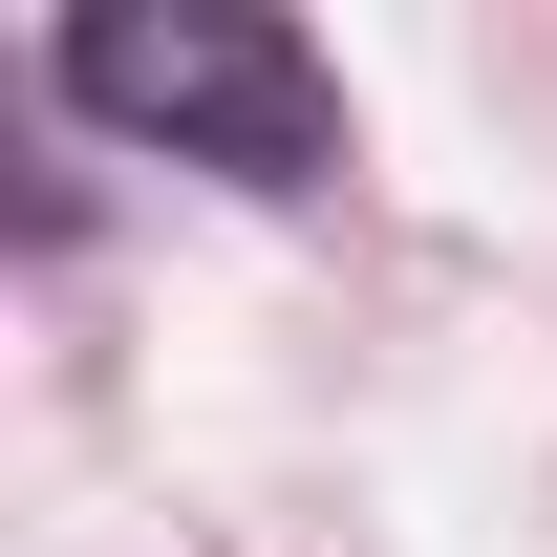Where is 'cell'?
<instances>
[{"instance_id": "1", "label": "cell", "mask_w": 557, "mask_h": 557, "mask_svg": "<svg viewBox=\"0 0 557 557\" xmlns=\"http://www.w3.org/2000/svg\"><path fill=\"white\" fill-rule=\"evenodd\" d=\"M65 108L172 150V172H236V194H322L344 172V86H322V44L278 0H86Z\"/></svg>"}]
</instances>
